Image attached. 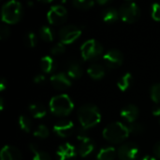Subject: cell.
<instances>
[{
  "label": "cell",
  "instance_id": "obj_26",
  "mask_svg": "<svg viewBox=\"0 0 160 160\" xmlns=\"http://www.w3.org/2000/svg\"><path fill=\"white\" fill-rule=\"evenodd\" d=\"M19 126L20 128L25 132V133H29L31 131L32 128V122L30 120V118L26 115H20L19 117Z\"/></svg>",
  "mask_w": 160,
  "mask_h": 160
},
{
  "label": "cell",
  "instance_id": "obj_4",
  "mask_svg": "<svg viewBox=\"0 0 160 160\" xmlns=\"http://www.w3.org/2000/svg\"><path fill=\"white\" fill-rule=\"evenodd\" d=\"M22 6L20 2L11 0L4 4L1 10L2 21L8 24L17 23L22 16Z\"/></svg>",
  "mask_w": 160,
  "mask_h": 160
},
{
  "label": "cell",
  "instance_id": "obj_33",
  "mask_svg": "<svg viewBox=\"0 0 160 160\" xmlns=\"http://www.w3.org/2000/svg\"><path fill=\"white\" fill-rule=\"evenodd\" d=\"M151 15L155 21L160 22V4L154 3L151 8Z\"/></svg>",
  "mask_w": 160,
  "mask_h": 160
},
{
  "label": "cell",
  "instance_id": "obj_35",
  "mask_svg": "<svg viewBox=\"0 0 160 160\" xmlns=\"http://www.w3.org/2000/svg\"><path fill=\"white\" fill-rule=\"evenodd\" d=\"M88 138H89V136H88V134H87L85 128H83L81 127V128H79L77 129V139H78L80 142L84 141V140H86V139H88Z\"/></svg>",
  "mask_w": 160,
  "mask_h": 160
},
{
  "label": "cell",
  "instance_id": "obj_39",
  "mask_svg": "<svg viewBox=\"0 0 160 160\" xmlns=\"http://www.w3.org/2000/svg\"><path fill=\"white\" fill-rule=\"evenodd\" d=\"M8 86V82L6 79H2L1 82H0V90L1 91H4Z\"/></svg>",
  "mask_w": 160,
  "mask_h": 160
},
{
  "label": "cell",
  "instance_id": "obj_15",
  "mask_svg": "<svg viewBox=\"0 0 160 160\" xmlns=\"http://www.w3.org/2000/svg\"><path fill=\"white\" fill-rule=\"evenodd\" d=\"M121 117L128 123L132 124L134 122H136V120L139 117L140 114V111L138 109L137 106L133 105V104H129L127 105L126 107H124L120 112Z\"/></svg>",
  "mask_w": 160,
  "mask_h": 160
},
{
  "label": "cell",
  "instance_id": "obj_24",
  "mask_svg": "<svg viewBox=\"0 0 160 160\" xmlns=\"http://www.w3.org/2000/svg\"><path fill=\"white\" fill-rule=\"evenodd\" d=\"M38 35L39 38L45 42H52L54 39V33L52 29L47 25H43L40 27L38 31Z\"/></svg>",
  "mask_w": 160,
  "mask_h": 160
},
{
  "label": "cell",
  "instance_id": "obj_18",
  "mask_svg": "<svg viewBox=\"0 0 160 160\" xmlns=\"http://www.w3.org/2000/svg\"><path fill=\"white\" fill-rule=\"evenodd\" d=\"M88 75L94 80H100L105 76V68L99 63H92L87 68Z\"/></svg>",
  "mask_w": 160,
  "mask_h": 160
},
{
  "label": "cell",
  "instance_id": "obj_42",
  "mask_svg": "<svg viewBox=\"0 0 160 160\" xmlns=\"http://www.w3.org/2000/svg\"><path fill=\"white\" fill-rule=\"evenodd\" d=\"M97 3H98V5H106V4H109L110 1H98Z\"/></svg>",
  "mask_w": 160,
  "mask_h": 160
},
{
  "label": "cell",
  "instance_id": "obj_34",
  "mask_svg": "<svg viewBox=\"0 0 160 160\" xmlns=\"http://www.w3.org/2000/svg\"><path fill=\"white\" fill-rule=\"evenodd\" d=\"M10 36V30L8 26H1L0 28V39L1 40H6L9 38Z\"/></svg>",
  "mask_w": 160,
  "mask_h": 160
},
{
  "label": "cell",
  "instance_id": "obj_25",
  "mask_svg": "<svg viewBox=\"0 0 160 160\" xmlns=\"http://www.w3.org/2000/svg\"><path fill=\"white\" fill-rule=\"evenodd\" d=\"M131 82H132V75L130 73H126L122 77H120L119 80L117 81V87L121 91L125 92L129 88Z\"/></svg>",
  "mask_w": 160,
  "mask_h": 160
},
{
  "label": "cell",
  "instance_id": "obj_7",
  "mask_svg": "<svg viewBox=\"0 0 160 160\" xmlns=\"http://www.w3.org/2000/svg\"><path fill=\"white\" fill-rule=\"evenodd\" d=\"M82 29L79 27L78 25H74V24L65 25L59 30V33H58L59 38L63 44L65 45L70 44L74 42L82 35Z\"/></svg>",
  "mask_w": 160,
  "mask_h": 160
},
{
  "label": "cell",
  "instance_id": "obj_11",
  "mask_svg": "<svg viewBox=\"0 0 160 160\" xmlns=\"http://www.w3.org/2000/svg\"><path fill=\"white\" fill-rule=\"evenodd\" d=\"M74 130V124L70 120H60L53 126V132L60 138L70 137Z\"/></svg>",
  "mask_w": 160,
  "mask_h": 160
},
{
  "label": "cell",
  "instance_id": "obj_32",
  "mask_svg": "<svg viewBox=\"0 0 160 160\" xmlns=\"http://www.w3.org/2000/svg\"><path fill=\"white\" fill-rule=\"evenodd\" d=\"M66 51V47H65V44H63L62 42H59V43H56L55 45H53L52 48H51V53L52 55H60V54H63Z\"/></svg>",
  "mask_w": 160,
  "mask_h": 160
},
{
  "label": "cell",
  "instance_id": "obj_38",
  "mask_svg": "<svg viewBox=\"0 0 160 160\" xmlns=\"http://www.w3.org/2000/svg\"><path fill=\"white\" fill-rule=\"evenodd\" d=\"M152 112H153V115L154 116H160V105H156L154 108H153V111H152Z\"/></svg>",
  "mask_w": 160,
  "mask_h": 160
},
{
  "label": "cell",
  "instance_id": "obj_13",
  "mask_svg": "<svg viewBox=\"0 0 160 160\" xmlns=\"http://www.w3.org/2000/svg\"><path fill=\"white\" fill-rule=\"evenodd\" d=\"M77 156V150L75 147L67 142L60 145L56 151L57 160H74Z\"/></svg>",
  "mask_w": 160,
  "mask_h": 160
},
{
  "label": "cell",
  "instance_id": "obj_8",
  "mask_svg": "<svg viewBox=\"0 0 160 160\" xmlns=\"http://www.w3.org/2000/svg\"><path fill=\"white\" fill-rule=\"evenodd\" d=\"M68 18V10L64 6L54 5L51 7L47 13V20L51 24L60 25L66 22Z\"/></svg>",
  "mask_w": 160,
  "mask_h": 160
},
{
  "label": "cell",
  "instance_id": "obj_17",
  "mask_svg": "<svg viewBox=\"0 0 160 160\" xmlns=\"http://www.w3.org/2000/svg\"><path fill=\"white\" fill-rule=\"evenodd\" d=\"M94 150H95V143H94V142L90 138H88V139H86L84 141L80 142L79 146L77 148V153L82 158H86Z\"/></svg>",
  "mask_w": 160,
  "mask_h": 160
},
{
  "label": "cell",
  "instance_id": "obj_30",
  "mask_svg": "<svg viewBox=\"0 0 160 160\" xmlns=\"http://www.w3.org/2000/svg\"><path fill=\"white\" fill-rule=\"evenodd\" d=\"M150 95H151V98L152 100L157 103H160V82L158 83H155L150 90Z\"/></svg>",
  "mask_w": 160,
  "mask_h": 160
},
{
  "label": "cell",
  "instance_id": "obj_6",
  "mask_svg": "<svg viewBox=\"0 0 160 160\" xmlns=\"http://www.w3.org/2000/svg\"><path fill=\"white\" fill-rule=\"evenodd\" d=\"M103 52V47L100 42L96 39L86 40L81 47V54L83 60H95Z\"/></svg>",
  "mask_w": 160,
  "mask_h": 160
},
{
  "label": "cell",
  "instance_id": "obj_1",
  "mask_svg": "<svg viewBox=\"0 0 160 160\" xmlns=\"http://www.w3.org/2000/svg\"><path fill=\"white\" fill-rule=\"evenodd\" d=\"M78 119L81 127L87 129L98 125L101 121L99 109L93 104H84L78 110Z\"/></svg>",
  "mask_w": 160,
  "mask_h": 160
},
{
  "label": "cell",
  "instance_id": "obj_5",
  "mask_svg": "<svg viewBox=\"0 0 160 160\" xmlns=\"http://www.w3.org/2000/svg\"><path fill=\"white\" fill-rule=\"evenodd\" d=\"M120 18L128 23L135 22L141 16V10L139 6L131 1L124 2L119 8Z\"/></svg>",
  "mask_w": 160,
  "mask_h": 160
},
{
  "label": "cell",
  "instance_id": "obj_40",
  "mask_svg": "<svg viewBox=\"0 0 160 160\" xmlns=\"http://www.w3.org/2000/svg\"><path fill=\"white\" fill-rule=\"evenodd\" d=\"M141 160H157V158L152 156H145L142 158H141Z\"/></svg>",
  "mask_w": 160,
  "mask_h": 160
},
{
  "label": "cell",
  "instance_id": "obj_9",
  "mask_svg": "<svg viewBox=\"0 0 160 160\" xmlns=\"http://www.w3.org/2000/svg\"><path fill=\"white\" fill-rule=\"evenodd\" d=\"M103 62L105 66L110 69L119 68L124 62L123 53L117 49H112L103 55Z\"/></svg>",
  "mask_w": 160,
  "mask_h": 160
},
{
  "label": "cell",
  "instance_id": "obj_14",
  "mask_svg": "<svg viewBox=\"0 0 160 160\" xmlns=\"http://www.w3.org/2000/svg\"><path fill=\"white\" fill-rule=\"evenodd\" d=\"M67 74L70 79L78 80L82 76L83 70L81 66V63L77 59H70L66 64Z\"/></svg>",
  "mask_w": 160,
  "mask_h": 160
},
{
  "label": "cell",
  "instance_id": "obj_28",
  "mask_svg": "<svg viewBox=\"0 0 160 160\" xmlns=\"http://www.w3.org/2000/svg\"><path fill=\"white\" fill-rule=\"evenodd\" d=\"M23 41L24 44L28 47V48H34L36 47V45L38 44V37L34 32H28L26 33V35L23 38Z\"/></svg>",
  "mask_w": 160,
  "mask_h": 160
},
{
  "label": "cell",
  "instance_id": "obj_41",
  "mask_svg": "<svg viewBox=\"0 0 160 160\" xmlns=\"http://www.w3.org/2000/svg\"><path fill=\"white\" fill-rule=\"evenodd\" d=\"M3 109H4V99L3 98H0V110L3 111Z\"/></svg>",
  "mask_w": 160,
  "mask_h": 160
},
{
  "label": "cell",
  "instance_id": "obj_3",
  "mask_svg": "<svg viewBox=\"0 0 160 160\" xmlns=\"http://www.w3.org/2000/svg\"><path fill=\"white\" fill-rule=\"evenodd\" d=\"M129 130L127 126L121 122H113L109 124L102 132L103 138L112 143H121L129 136Z\"/></svg>",
  "mask_w": 160,
  "mask_h": 160
},
{
  "label": "cell",
  "instance_id": "obj_22",
  "mask_svg": "<svg viewBox=\"0 0 160 160\" xmlns=\"http://www.w3.org/2000/svg\"><path fill=\"white\" fill-rule=\"evenodd\" d=\"M117 152L113 147H104L97 155L98 160H114Z\"/></svg>",
  "mask_w": 160,
  "mask_h": 160
},
{
  "label": "cell",
  "instance_id": "obj_29",
  "mask_svg": "<svg viewBox=\"0 0 160 160\" xmlns=\"http://www.w3.org/2000/svg\"><path fill=\"white\" fill-rule=\"evenodd\" d=\"M49 135H50L49 128L45 125H39L34 131V136L36 138H38L41 140L47 139L49 137Z\"/></svg>",
  "mask_w": 160,
  "mask_h": 160
},
{
  "label": "cell",
  "instance_id": "obj_23",
  "mask_svg": "<svg viewBox=\"0 0 160 160\" xmlns=\"http://www.w3.org/2000/svg\"><path fill=\"white\" fill-rule=\"evenodd\" d=\"M29 148L31 152L33 153V159L32 160H52L51 156L42 150H40L37 145L35 144H30Z\"/></svg>",
  "mask_w": 160,
  "mask_h": 160
},
{
  "label": "cell",
  "instance_id": "obj_37",
  "mask_svg": "<svg viewBox=\"0 0 160 160\" xmlns=\"http://www.w3.org/2000/svg\"><path fill=\"white\" fill-rule=\"evenodd\" d=\"M153 151H154V154H155V157L158 158V159H160V142H157L153 148Z\"/></svg>",
  "mask_w": 160,
  "mask_h": 160
},
{
  "label": "cell",
  "instance_id": "obj_16",
  "mask_svg": "<svg viewBox=\"0 0 160 160\" xmlns=\"http://www.w3.org/2000/svg\"><path fill=\"white\" fill-rule=\"evenodd\" d=\"M0 160H22V153L14 146L6 145L0 152Z\"/></svg>",
  "mask_w": 160,
  "mask_h": 160
},
{
  "label": "cell",
  "instance_id": "obj_2",
  "mask_svg": "<svg viewBox=\"0 0 160 160\" xmlns=\"http://www.w3.org/2000/svg\"><path fill=\"white\" fill-rule=\"evenodd\" d=\"M49 108L53 115L58 117H65L72 112L74 104L69 96L61 94L52 98L49 103Z\"/></svg>",
  "mask_w": 160,
  "mask_h": 160
},
{
  "label": "cell",
  "instance_id": "obj_20",
  "mask_svg": "<svg viewBox=\"0 0 160 160\" xmlns=\"http://www.w3.org/2000/svg\"><path fill=\"white\" fill-rule=\"evenodd\" d=\"M28 111H29L30 114L36 119H41V118L45 117L47 114V110H46L45 106L39 102L30 104L28 107Z\"/></svg>",
  "mask_w": 160,
  "mask_h": 160
},
{
  "label": "cell",
  "instance_id": "obj_19",
  "mask_svg": "<svg viewBox=\"0 0 160 160\" xmlns=\"http://www.w3.org/2000/svg\"><path fill=\"white\" fill-rule=\"evenodd\" d=\"M101 18L104 22L106 23H113L120 18L119 10H117L114 8H107L102 10L101 12Z\"/></svg>",
  "mask_w": 160,
  "mask_h": 160
},
{
  "label": "cell",
  "instance_id": "obj_21",
  "mask_svg": "<svg viewBox=\"0 0 160 160\" xmlns=\"http://www.w3.org/2000/svg\"><path fill=\"white\" fill-rule=\"evenodd\" d=\"M40 68L44 73L50 74L56 69V63L52 56H43L40 60Z\"/></svg>",
  "mask_w": 160,
  "mask_h": 160
},
{
  "label": "cell",
  "instance_id": "obj_31",
  "mask_svg": "<svg viewBox=\"0 0 160 160\" xmlns=\"http://www.w3.org/2000/svg\"><path fill=\"white\" fill-rule=\"evenodd\" d=\"M128 128L129 133L135 134V135L142 134V132H144V129H145L144 126L142 125L141 123H138V122H134L132 124H129V126Z\"/></svg>",
  "mask_w": 160,
  "mask_h": 160
},
{
  "label": "cell",
  "instance_id": "obj_10",
  "mask_svg": "<svg viewBox=\"0 0 160 160\" xmlns=\"http://www.w3.org/2000/svg\"><path fill=\"white\" fill-rule=\"evenodd\" d=\"M117 156L120 160H136L139 156V147L132 142L124 143L118 148Z\"/></svg>",
  "mask_w": 160,
  "mask_h": 160
},
{
  "label": "cell",
  "instance_id": "obj_27",
  "mask_svg": "<svg viewBox=\"0 0 160 160\" xmlns=\"http://www.w3.org/2000/svg\"><path fill=\"white\" fill-rule=\"evenodd\" d=\"M72 5L78 9L87 10V9H90L94 7L95 2L94 1H87V0H74L72 2Z\"/></svg>",
  "mask_w": 160,
  "mask_h": 160
},
{
  "label": "cell",
  "instance_id": "obj_12",
  "mask_svg": "<svg viewBox=\"0 0 160 160\" xmlns=\"http://www.w3.org/2000/svg\"><path fill=\"white\" fill-rule=\"evenodd\" d=\"M50 82L56 90H66L71 86V79L67 73L60 72L51 76Z\"/></svg>",
  "mask_w": 160,
  "mask_h": 160
},
{
  "label": "cell",
  "instance_id": "obj_36",
  "mask_svg": "<svg viewBox=\"0 0 160 160\" xmlns=\"http://www.w3.org/2000/svg\"><path fill=\"white\" fill-rule=\"evenodd\" d=\"M33 81L36 84H43L46 82V77L43 74H37L35 75Z\"/></svg>",
  "mask_w": 160,
  "mask_h": 160
}]
</instances>
